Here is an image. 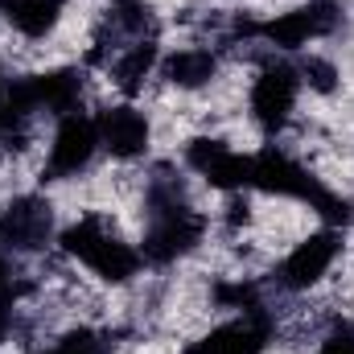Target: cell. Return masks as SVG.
Wrapping results in <instances>:
<instances>
[{
	"mask_svg": "<svg viewBox=\"0 0 354 354\" xmlns=\"http://www.w3.org/2000/svg\"><path fill=\"white\" fill-rule=\"evenodd\" d=\"M153 62H157V46H153V41L132 46V50L120 58V66H115V83H120V91L136 95V91H140V83H145V75L153 71Z\"/></svg>",
	"mask_w": 354,
	"mask_h": 354,
	"instance_id": "obj_15",
	"label": "cell"
},
{
	"mask_svg": "<svg viewBox=\"0 0 354 354\" xmlns=\"http://www.w3.org/2000/svg\"><path fill=\"white\" fill-rule=\"evenodd\" d=\"M202 227L206 223L185 202H177L174 194H165V189H153V210H149V231H145L140 260L174 264L177 256H185L202 239Z\"/></svg>",
	"mask_w": 354,
	"mask_h": 354,
	"instance_id": "obj_2",
	"label": "cell"
},
{
	"mask_svg": "<svg viewBox=\"0 0 354 354\" xmlns=\"http://www.w3.org/2000/svg\"><path fill=\"white\" fill-rule=\"evenodd\" d=\"M185 161L218 189H243L252 177V157L231 153L223 140H194L185 149Z\"/></svg>",
	"mask_w": 354,
	"mask_h": 354,
	"instance_id": "obj_10",
	"label": "cell"
},
{
	"mask_svg": "<svg viewBox=\"0 0 354 354\" xmlns=\"http://www.w3.org/2000/svg\"><path fill=\"white\" fill-rule=\"evenodd\" d=\"M297 91H301V71H292L288 62H268L260 71V79L252 87V115L260 120L264 132H276L288 124Z\"/></svg>",
	"mask_w": 354,
	"mask_h": 354,
	"instance_id": "obj_5",
	"label": "cell"
},
{
	"mask_svg": "<svg viewBox=\"0 0 354 354\" xmlns=\"http://www.w3.org/2000/svg\"><path fill=\"white\" fill-rule=\"evenodd\" d=\"M12 124H8V115H4V107H0V132H8Z\"/></svg>",
	"mask_w": 354,
	"mask_h": 354,
	"instance_id": "obj_20",
	"label": "cell"
},
{
	"mask_svg": "<svg viewBox=\"0 0 354 354\" xmlns=\"http://www.w3.org/2000/svg\"><path fill=\"white\" fill-rule=\"evenodd\" d=\"M252 189H268V194H284V198H297V202H309L317 214H326L330 223H346L351 210L346 202H338L317 177H309L297 161H288L284 153L276 149H264L252 157V177H248Z\"/></svg>",
	"mask_w": 354,
	"mask_h": 354,
	"instance_id": "obj_1",
	"label": "cell"
},
{
	"mask_svg": "<svg viewBox=\"0 0 354 354\" xmlns=\"http://www.w3.org/2000/svg\"><path fill=\"white\" fill-rule=\"evenodd\" d=\"M95 149H99V124H95L91 115H83V111L62 115V124H58V132H54L50 169H46L50 177H46V181H62V177L79 174L91 157H95Z\"/></svg>",
	"mask_w": 354,
	"mask_h": 354,
	"instance_id": "obj_6",
	"label": "cell"
},
{
	"mask_svg": "<svg viewBox=\"0 0 354 354\" xmlns=\"http://www.w3.org/2000/svg\"><path fill=\"white\" fill-rule=\"evenodd\" d=\"M50 239V206L41 198H21L0 218V243L17 252H33Z\"/></svg>",
	"mask_w": 354,
	"mask_h": 354,
	"instance_id": "obj_12",
	"label": "cell"
},
{
	"mask_svg": "<svg viewBox=\"0 0 354 354\" xmlns=\"http://www.w3.org/2000/svg\"><path fill=\"white\" fill-rule=\"evenodd\" d=\"M330 29H334V4L317 0V4L280 12V17L264 21V25H252L248 33L264 37V41H272V46H280V50H301V46H309L313 37L330 33Z\"/></svg>",
	"mask_w": 354,
	"mask_h": 354,
	"instance_id": "obj_7",
	"label": "cell"
},
{
	"mask_svg": "<svg viewBox=\"0 0 354 354\" xmlns=\"http://www.w3.org/2000/svg\"><path fill=\"white\" fill-rule=\"evenodd\" d=\"M218 71V58L210 50H181L165 62V79L177 87H206Z\"/></svg>",
	"mask_w": 354,
	"mask_h": 354,
	"instance_id": "obj_14",
	"label": "cell"
},
{
	"mask_svg": "<svg viewBox=\"0 0 354 354\" xmlns=\"http://www.w3.org/2000/svg\"><path fill=\"white\" fill-rule=\"evenodd\" d=\"M338 248H342L338 231H317V235H309V239L284 260L280 284H284V288H309V284H317V280L326 276V268L334 264Z\"/></svg>",
	"mask_w": 354,
	"mask_h": 354,
	"instance_id": "obj_11",
	"label": "cell"
},
{
	"mask_svg": "<svg viewBox=\"0 0 354 354\" xmlns=\"http://www.w3.org/2000/svg\"><path fill=\"white\" fill-rule=\"evenodd\" d=\"M46 354H99V342H95L91 334H75V338L58 342L54 351H46Z\"/></svg>",
	"mask_w": 354,
	"mask_h": 354,
	"instance_id": "obj_18",
	"label": "cell"
},
{
	"mask_svg": "<svg viewBox=\"0 0 354 354\" xmlns=\"http://www.w3.org/2000/svg\"><path fill=\"white\" fill-rule=\"evenodd\" d=\"M317 354H354V326L351 322L334 326V330L326 334V342H322V351Z\"/></svg>",
	"mask_w": 354,
	"mask_h": 354,
	"instance_id": "obj_16",
	"label": "cell"
},
{
	"mask_svg": "<svg viewBox=\"0 0 354 354\" xmlns=\"http://www.w3.org/2000/svg\"><path fill=\"white\" fill-rule=\"evenodd\" d=\"M62 8H66V0H0L4 21L25 37H46L58 25Z\"/></svg>",
	"mask_w": 354,
	"mask_h": 354,
	"instance_id": "obj_13",
	"label": "cell"
},
{
	"mask_svg": "<svg viewBox=\"0 0 354 354\" xmlns=\"http://www.w3.org/2000/svg\"><path fill=\"white\" fill-rule=\"evenodd\" d=\"M8 297V260L0 256V301Z\"/></svg>",
	"mask_w": 354,
	"mask_h": 354,
	"instance_id": "obj_19",
	"label": "cell"
},
{
	"mask_svg": "<svg viewBox=\"0 0 354 354\" xmlns=\"http://www.w3.org/2000/svg\"><path fill=\"white\" fill-rule=\"evenodd\" d=\"M79 95H83V79H79V71H50V75H37V79H21V83H12L0 107H4L8 124L25 120L29 111H41V107L54 111V115H71L75 103H79Z\"/></svg>",
	"mask_w": 354,
	"mask_h": 354,
	"instance_id": "obj_4",
	"label": "cell"
},
{
	"mask_svg": "<svg viewBox=\"0 0 354 354\" xmlns=\"http://www.w3.org/2000/svg\"><path fill=\"white\" fill-rule=\"evenodd\" d=\"M301 75H305L317 91H334V66H330V62H322V58H309V62L301 66Z\"/></svg>",
	"mask_w": 354,
	"mask_h": 354,
	"instance_id": "obj_17",
	"label": "cell"
},
{
	"mask_svg": "<svg viewBox=\"0 0 354 354\" xmlns=\"http://www.w3.org/2000/svg\"><path fill=\"white\" fill-rule=\"evenodd\" d=\"M62 248H66L71 256H79L95 276L111 280V284L132 280V276L140 272V252L128 248L124 239H115L99 218H79L75 227H66V231H62Z\"/></svg>",
	"mask_w": 354,
	"mask_h": 354,
	"instance_id": "obj_3",
	"label": "cell"
},
{
	"mask_svg": "<svg viewBox=\"0 0 354 354\" xmlns=\"http://www.w3.org/2000/svg\"><path fill=\"white\" fill-rule=\"evenodd\" d=\"M268 338H272V322H268L264 309H256V313H243L239 322H227V326L210 330L185 354H264Z\"/></svg>",
	"mask_w": 354,
	"mask_h": 354,
	"instance_id": "obj_8",
	"label": "cell"
},
{
	"mask_svg": "<svg viewBox=\"0 0 354 354\" xmlns=\"http://www.w3.org/2000/svg\"><path fill=\"white\" fill-rule=\"evenodd\" d=\"M95 124H99V145L111 157H124L128 161V157H140L149 149V120L132 103H120V107L99 111Z\"/></svg>",
	"mask_w": 354,
	"mask_h": 354,
	"instance_id": "obj_9",
	"label": "cell"
}]
</instances>
